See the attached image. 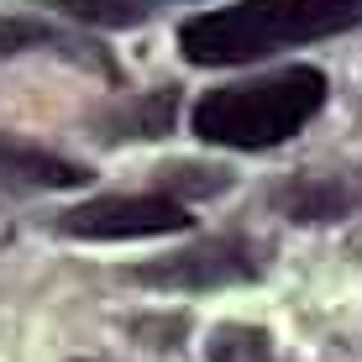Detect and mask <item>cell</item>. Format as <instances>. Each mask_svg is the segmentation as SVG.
<instances>
[{
	"mask_svg": "<svg viewBox=\"0 0 362 362\" xmlns=\"http://www.w3.org/2000/svg\"><path fill=\"white\" fill-rule=\"evenodd\" d=\"M184 226L189 216L168 194H105L58 216V231L79 236V242H136V236H168Z\"/></svg>",
	"mask_w": 362,
	"mask_h": 362,
	"instance_id": "cell-3",
	"label": "cell"
},
{
	"mask_svg": "<svg viewBox=\"0 0 362 362\" xmlns=\"http://www.w3.org/2000/svg\"><path fill=\"white\" fill-rule=\"evenodd\" d=\"M173 105H179V95H173V90L136 95V100L110 105L95 127H100V136H105V142H116V136H163V132L173 127Z\"/></svg>",
	"mask_w": 362,
	"mask_h": 362,
	"instance_id": "cell-8",
	"label": "cell"
},
{
	"mask_svg": "<svg viewBox=\"0 0 362 362\" xmlns=\"http://www.w3.org/2000/svg\"><path fill=\"white\" fill-rule=\"evenodd\" d=\"M357 21L362 0H242V6L189 16L179 27V47L199 69H231V64H257V58L294 42L352 32Z\"/></svg>",
	"mask_w": 362,
	"mask_h": 362,
	"instance_id": "cell-1",
	"label": "cell"
},
{
	"mask_svg": "<svg viewBox=\"0 0 362 362\" xmlns=\"http://www.w3.org/2000/svg\"><path fill=\"white\" fill-rule=\"evenodd\" d=\"M257 263L252 252H247V242H236V236H210V242H194L184 247V252H168L158 257V263H142L132 268L136 284H153V289H226V284H242L252 279Z\"/></svg>",
	"mask_w": 362,
	"mask_h": 362,
	"instance_id": "cell-4",
	"label": "cell"
},
{
	"mask_svg": "<svg viewBox=\"0 0 362 362\" xmlns=\"http://www.w3.org/2000/svg\"><path fill=\"white\" fill-rule=\"evenodd\" d=\"M69 21H90V27H142L147 0H42Z\"/></svg>",
	"mask_w": 362,
	"mask_h": 362,
	"instance_id": "cell-9",
	"label": "cell"
},
{
	"mask_svg": "<svg viewBox=\"0 0 362 362\" xmlns=\"http://www.w3.org/2000/svg\"><path fill=\"white\" fill-rule=\"evenodd\" d=\"M158 179L173 184V189H189V194H216V189H226V173H221V168H189V163L158 168Z\"/></svg>",
	"mask_w": 362,
	"mask_h": 362,
	"instance_id": "cell-11",
	"label": "cell"
},
{
	"mask_svg": "<svg viewBox=\"0 0 362 362\" xmlns=\"http://www.w3.org/2000/svg\"><path fill=\"white\" fill-rule=\"evenodd\" d=\"M273 199L289 221H346L352 210H362V179H352V173H299Z\"/></svg>",
	"mask_w": 362,
	"mask_h": 362,
	"instance_id": "cell-5",
	"label": "cell"
},
{
	"mask_svg": "<svg viewBox=\"0 0 362 362\" xmlns=\"http://www.w3.org/2000/svg\"><path fill=\"white\" fill-rule=\"evenodd\" d=\"M27 47H42V53L74 58V64H90V69H100V74H116V64H110L95 42H84V37L58 32V27L32 21V16H6V21H0V53H27Z\"/></svg>",
	"mask_w": 362,
	"mask_h": 362,
	"instance_id": "cell-7",
	"label": "cell"
},
{
	"mask_svg": "<svg viewBox=\"0 0 362 362\" xmlns=\"http://www.w3.org/2000/svg\"><path fill=\"white\" fill-rule=\"evenodd\" d=\"M210 362H273L268 331L257 326H221L210 341Z\"/></svg>",
	"mask_w": 362,
	"mask_h": 362,
	"instance_id": "cell-10",
	"label": "cell"
},
{
	"mask_svg": "<svg viewBox=\"0 0 362 362\" xmlns=\"http://www.w3.org/2000/svg\"><path fill=\"white\" fill-rule=\"evenodd\" d=\"M326 95H331L326 74L310 69V64H294V69L268 74V79L205 90L199 105L189 110V127H194L199 142L257 153V147H279V142H289L294 132H305L310 121L320 116Z\"/></svg>",
	"mask_w": 362,
	"mask_h": 362,
	"instance_id": "cell-2",
	"label": "cell"
},
{
	"mask_svg": "<svg viewBox=\"0 0 362 362\" xmlns=\"http://www.w3.org/2000/svg\"><path fill=\"white\" fill-rule=\"evenodd\" d=\"M0 179L32 184V189H74V184L90 179V168L69 163L58 153H42L32 142H16V136H0Z\"/></svg>",
	"mask_w": 362,
	"mask_h": 362,
	"instance_id": "cell-6",
	"label": "cell"
}]
</instances>
